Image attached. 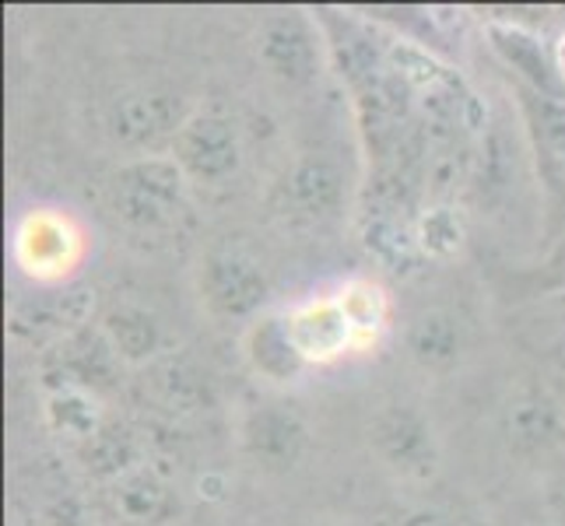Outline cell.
Wrapping results in <instances>:
<instances>
[{"mask_svg": "<svg viewBox=\"0 0 565 526\" xmlns=\"http://www.w3.org/2000/svg\"><path fill=\"white\" fill-rule=\"evenodd\" d=\"M380 526H460L450 513L433 509V505H404V509L383 516Z\"/></svg>", "mask_w": 565, "mask_h": 526, "instance_id": "23", "label": "cell"}, {"mask_svg": "<svg viewBox=\"0 0 565 526\" xmlns=\"http://www.w3.org/2000/svg\"><path fill=\"white\" fill-rule=\"evenodd\" d=\"M172 162L183 169L190 183L222 186L239 172L243 144L236 124L222 112L198 109L190 112V120L180 127V133L169 144Z\"/></svg>", "mask_w": 565, "mask_h": 526, "instance_id": "5", "label": "cell"}, {"mask_svg": "<svg viewBox=\"0 0 565 526\" xmlns=\"http://www.w3.org/2000/svg\"><path fill=\"white\" fill-rule=\"evenodd\" d=\"M46 421L53 432L71 436L77 442H88L106 425L95 394H88V389H74V386H61L46 397Z\"/></svg>", "mask_w": 565, "mask_h": 526, "instance_id": "20", "label": "cell"}, {"mask_svg": "<svg viewBox=\"0 0 565 526\" xmlns=\"http://www.w3.org/2000/svg\"><path fill=\"white\" fill-rule=\"evenodd\" d=\"M243 355L253 373L267 383H278V386L299 383L302 373L309 368L302 351L296 347V341H291L288 316H281V313H260L246 326Z\"/></svg>", "mask_w": 565, "mask_h": 526, "instance_id": "14", "label": "cell"}, {"mask_svg": "<svg viewBox=\"0 0 565 526\" xmlns=\"http://www.w3.org/2000/svg\"><path fill=\"white\" fill-rule=\"evenodd\" d=\"M344 201V172L327 154H302L275 186V211L291 222L334 218Z\"/></svg>", "mask_w": 565, "mask_h": 526, "instance_id": "8", "label": "cell"}, {"mask_svg": "<svg viewBox=\"0 0 565 526\" xmlns=\"http://www.w3.org/2000/svg\"><path fill=\"white\" fill-rule=\"evenodd\" d=\"M43 526H82V505L77 498H56L43 509Z\"/></svg>", "mask_w": 565, "mask_h": 526, "instance_id": "25", "label": "cell"}, {"mask_svg": "<svg viewBox=\"0 0 565 526\" xmlns=\"http://www.w3.org/2000/svg\"><path fill=\"white\" fill-rule=\"evenodd\" d=\"M555 56H558V67H562V77H565V35H562V43H558Z\"/></svg>", "mask_w": 565, "mask_h": 526, "instance_id": "26", "label": "cell"}, {"mask_svg": "<svg viewBox=\"0 0 565 526\" xmlns=\"http://www.w3.org/2000/svg\"><path fill=\"white\" fill-rule=\"evenodd\" d=\"M338 302L344 309L348 323H352V330H355V344L359 347L373 344L383 334V326H386V296H383L380 285L362 281V278L348 281L341 288Z\"/></svg>", "mask_w": 565, "mask_h": 526, "instance_id": "21", "label": "cell"}, {"mask_svg": "<svg viewBox=\"0 0 565 526\" xmlns=\"http://www.w3.org/2000/svg\"><path fill=\"white\" fill-rule=\"evenodd\" d=\"M492 50L499 53V61L516 74V85L537 92L544 99H565V77L558 67V56H552L541 46V39L510 22H495L489 25Z\"/></svg>", "mask_w": 565, "mask_h": 526, "instance_id": "11", "label": "cell"}, {"mask_svg": "<svg viewBox=\"0 0 565 526\" xmlns=\"http://www.w3.org/2000/svg\"><path fill=\"white\" fill-rule=\"evenodd\" d=\"M418 246L428 253V257H450V253L460 249L463 243V225L457 218L454 207H433L422 214L418 232H415Z\"/></svg>", "mask_w": 565, "mask_h": 526, "instance_id": "22", "label": "cell"}, {"mask_svg": "<svg viewBox=\"0 0 565 526\" xmlns=\"http://www.w3.org/2000/svg\"><path fill=\"white\" fill-rule=\"evenodd\" d=\"M14 257L32 278H64L82 257V236L77 228L53 211H32L14 232Z\"/></svg>", "mask_w": 565, "mask_h": 526, "instance_id": "10", "label": "cell"}, {"mask_svg": "<svg viewBox=\"0 0 565 526\" xmlns=\"http://www.w3.org/2000/svg\"><path fill=\"white\" fill-rule=\"evenodd\" d=\"M291 341L302 351L309 365H323L348 355L355 344V330L348 323L338 299H313L288 313Z\"/></svg>", "mask_w": 565, "mask_h": 526, "instance_id": "13", "label": "cell"}, {"mask_svg": "<svg viewBox=\"0 0 565 526\" xmlns=\"http://www.w3.org/2000/svg\"><path fill=\"white\" fill-rule=\"evenodd\" d=\"M82 463L92 477L99 481H120L134 466H141V446L134 432L120 421H109L95 432L88 442H82Z\"/></svg>", "mask_w": 565, "mask_h": 526, "instance_id": "19", "label": "cell"}, {"mask_svg": "<svg viewBox=\"0 0 565 526\" xmlns=\"http://www.w3.org/2000/svg\"><path fill=\"white\" fill-rule=\"evenodd\" d=\"M124 362L116 358L113 344L106 341L103 326H82L74 334L64 337L61 344V373H64V386L74 389H88V394H99V389H109L116 383V368Z\"/></svg>", "mask_w": 565, "mask_h": 526, "instance_id": "17", "label": "cell"}, {"mask_svg": "<svg viewBox=\"0 0 565 526\" xmlns=\"http://www.w3.org/2000/svg\"><path fill=\"white\" fill-rule=\"evenodd\" d=\"M239 446L249 463L267 474H288L309 446V428L296 407L281 400L253 404L239 421Z\"/></svg>", "mask_w": 565, "mask_h": 526, "instance_id": "6", "label": "cell"}, {"mask_svg": "<svg viewBox=\"0 0 565 526\" xmlns=\"http://www.w3.org/2000/svg\"><path fill=\"white\" fill-rule=\"evenodd\" d=\"M520 116L534 148L537 180L544 186L552 243L565 236V99H544L537 92L516 85Z\"/></svg>", "mask_w": 565, "mask_h": 526, "instance_id": "4", "label": "cell"}, {"mask_svg": "<svg viewBox=\"0 0 565 526\" xmlns=\"http://www.w3.org/2000/svg\"><path fill=\"white\" fill-rule=\"evenodd\" d=\"M369 450L401 481H433L439 471V439L415 404H386L369 421Z\"/></svg>", "mask_w": 565, "mask_h": 526, "instance_id": "3", "label": "cell"}, {"mask_svg": "<svg viewBox=\"0 0 565 526\" xmlns=\"http://www.w3.org/2000/svg\"><path fill=\"white\" fill-rule=\"evenodd\" d=\"M190 180L172 154H138L113 175V211L138 232H159L180 218Z\"/></svg>", "mask_w": 565, "mask_h": 526, "instance_id": "1", "label": "cell"}, {"mask_svg": "<svg viewBox=\"0 0 565 526\" xmlns=\"http://www.w3.org/2000/svg\"><path fill=\"white\" fill-rule=\"evenodd\" d=\"M113 509L130 526H172L180 513V495L177 489L154 471V466L141 463L130 474L109 484Z\"/></svg>", "mask_w": 565, "mask_h": 526, "instance_id": "15", "label": "cell"}, {"mask_svg": "<svg viewBox=\"0 0 565 526\" xmlns=\"http://www.w3.org/2000/svg\"><path fill=\"white\" fill-rule=\"evenodd\" d=\"M505 439L516 457H544L565 442V411L548 389L527 386L505 407Z\"/></svg>", "mask_w": 565, "mask_h": 526, "instance_id": "12", "label": "cell"}, {"mask_svg": "<svg viewBox=\"0 0 565 526\" xmlns=\"http://www.w3.org/2000/svg\"><path fill=\"white\" fill-rule=\"evenodd\" d=\"M537 285H541V291H565V236L555 239L548 257L541 260Z\"/></svg>", "mask_w": 565, "mask_h": 526, "instance_id": "24", "label": "cell"}, {"mask_svg": "<svg viewBox=\"0 0 565 526\" xmlns=\"http://www.w3.org/2000/svg\"><path fill=\"white\" fill-rule=\"evenodd\" d=\"M467 351V330L463 320L450 309H428V313L415 316L407 326V355L422 365L425 373H450L460 365Z\"/></svg>", "mask_w": 565, "mask_h": 526, "instance_id": "16", "label": "cell"}, {"mask_svg": "<svg viewBox=\"0 0 565 526\" xmlns=\"http://www.w3.org/2000/svg\"><path fill=\"white\" fill-rule=\"evenodd\" d=\"M257 56L270 77L285 85H309L320 74V32L299 11L267 14L257 29Z\"/></svg>", "mask_w": 565, "mask_h": 526, "instance_id": "7", "label": "cell"}, {"mask_svg": "<svg viewBox=\"0 0 565 526\" xmlns=\"http://www.w3.org/2000/svg\"><path fill=\"white\" fill-rule=\"evenodd\" d=\"M99 326L124 365H145L166 347L162 320L138 302H116L113 309H106Z\"/></svg>", "mask_w": 565, "mask_h": 526, "instance_id": "18", "label": "cell"}, {"mask_svg": "<svg viewBox=\"0 0 565 526\" xmlns=\"http://www.w3.org/2000/svg\"><path fill=\"white\" fill-rule=\"evenodd\" d=\"M190 120V112L177 92L166 88H134L113 103L109 109V130L113 138L127 148H151L159 141H169L180 133V127Z\"/></svg>", "mask_w": 565, "mask_h": 526, "instance_id": "9", "label": "cell"}, {"mask_svg": "<svg viewBox=\"0 0 565 526\" xmlns=\"http://www.w3.org/2000/svg\"><path fill=\"white\" fill-rule=\"evenodd\" d=\"M201 302L214 320H257L267 305L270 281L264 264L239 246H211L198 270Z\"/></svg>", "mask_w": 565, "mask_h": 526, "instance_id": "2", "label": "cell"}]
</instances>
